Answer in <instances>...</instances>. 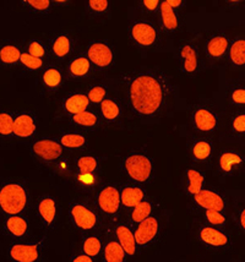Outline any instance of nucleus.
<instances>
[{
	"instance_id": "nucleus-13",
	"label": "nucleus",
	"mask_w": 245,
	"mask_h": 262,
	"mask_svg": "<svg viewBox=\"0 0 245 262\" xmlns=\"http://www.w3.org/2000/svg\"><path fill=\"white\" fill-rule=\"evenodd\" d=\"M30 154L37 163L43 165L57 164L63 158L64 148L58 140L41 137L32 141L30 146Z\"/></svg>"
},
{
	"instance_id": "nucleus-29",
	"label": "nucleus",
	"mask_w": 245,
	"mask_h": 262,
	"mask_svg": "<svg viewBox=\"0 0 245 262\" xmlns=\"http://www.w3.org/2000/svg\"><path fill=\"white\" fill-rule=\"evenodd\" d=\"M23 53V46L18 45L15 40H4V42H2L0 43V68H17Z\"/></svg>"
},
{
	"instance_id": "nucleus-24",
	"label": "nucleus",
	"mask_w": 245,
	"mask_h": 262,
	"mask_svg": "<svg viewBox=\"0 0 245 262\" xmlns=\"http://www.w3.org/2000/svg\"><path fill=\"white\" fill-rule=\"evenodd\" d=\"M124 107L120 97H110L107 98L99 104V117L102 119V124L107 125H114V124L120 123L124 118Z\"/></svg>"
},
{
	"instance_id": "nucleus-43",
	"label": "nucleus",
	"mask_w": 245,
	"mask_h": 262,
	"mask_svg": "<svg viewBox=\"0 0 245 262\" xmlns=\"http://www.w3.org/2000/svg\"><path fill=\"white\" fill-rule=\"evenodd\" d=\"M99 168V161L95 156H80L75 161L76 174H96Z\"/></svg>"
},
{
	"instance_id": "nucleus-36",
	"label": "nucleus",
	"mask_w": 245,
	"mask_h": 262,
	"mask_svg": "<svg viewBox=\"0 0 245 262\" xmlns=\"http://www.w3.org/2000/svg\"><path fill=\"white\" fill-rule=\"evenodd\" d=\"M59 143L64 149H83L87 147L88 141L85 134L80 131H65L58 139Z\"/></svg>"
},
{
	"instance_id": "nucleus-50",
	"label": "nucleus",
	"mask_w": 245,
	"mask_h": 262,
	"mask_svg": "<svg viewBox=\"0 0 245 262\" xmlns=\"http://www.w3.org/2000/svg\"><path fill=\"white\" fill-rule=\"evenodd\" d=\"M69 262H96V261L94 257H90L87 255L80 252V254H76L74 255V256H71Z\"/></svg>"
},
{
	"instance_id": "nucleus-51",
	"label": "nucleus",
	"mask_w": 245,
	"mask_h": 262,
	"mask_svg": "<svg viewBox=\"0 0 245 262\" xmlns=\"http://www.w3.org/2000/svg\"><path fill=\"white\" fill-rule=\"evenodd\" d=\"M54 4L55 5H68V4H70V2H66V0H65V2H59V0H55Z\"/></svg>"
},
{
	"instance_id": "nucleus-2",
	"label": "nucleus",
	"mask_w": 245,
	"mask_h": 262,
	"mask_svg": "<svg viewBox=\"0 0 245 262\" xmlns=\"http://www.w3.org/2000/svg\"><path fill=\"white\" fill-rule=\"evenodd\" d=\"M223 111L209 99H201L189 108V119L193 130L198 136L215 137L219 136L222 126Z\"/></svg>"
},
{
	"instance_id": "nucleus-31",
	"label": "nucleus",
	"mask_w": 245,
	"mask_h": 262,
	"mask_svg": "<svg viewBox=\"0 0 245 262\" xmlns=\"http://www.w3.org/2000/svg\"><path fill=\"white\" fill-rule=\"evenodd\" d=\"M227 63L232 69L243 70L245 69V37L237 36L231 39L227 52Z\"/></svg>"
},
{
	"instance_id": "nucleus-8",
	"label": "nucleus",
	"mask_w": 245,
	"mask_h": 262,
	"mask_svg": "<svg viewBox=\"0 0 245 262\" xmlns=\"http://www.w3.org/2000/svg\"><path fill=\"white\" fill-rule=\"evenodd\" d=\"M218 139L228 145H245V109L223 111Z\"/></svg>"
},
{
	"instance_id": "nucleus-27",
	"label": "nucleus",
	"mask_w": 245,
	"mask_h": 262,
	"mask_svg": "<svg viewBox=\"0 0 245 262\" xmlns=\"http://www.w3.org/2000/svg\"><path fill=\"white\" fill-rule=\"evenodd\" d=\"M225 102L228 109H245V79L228 81L225 86Z\"/></svg>"
},
{
	"instance_id": "nucleus-4",
	"label": "nucleus",
	"mask_w": 245,
	"mask_h": 262,
	"mask_svg": "<svg viewBox=\"0 0 245 262\" xmlns=\"http://www.w3.org/2000/svg\"><path fill=\"white\" fill-rule=\"evenodd\" d=\"M31 205L27 185L18 180H4L0 183V213L4 216L23 214Z\"/></svg>"
},
{
	"instance_id": "nucleus-42",
	"label": "nucleus",
	"mask_w": 245,
	"mask_h": 262,
	"mask_svg": "<svg viewBox=\"0 0 245 262\" xmlns=\"http://www.w3.org/2000/svg\"><path fill=\"white\" fill-rule=\"evenodd\" d=\"M152 212H153V205L147 199H145L144 201H141L140 204L135 206L130 211V223L135 224V226L141 223L142 221L147 220L148 217L152 216Z\"/></svg>"
},
{
	"instance_id": "nucleus-18",
	"label": "nucleus",
	"mask_w": 245,
	"mask_h": 262,
	"mask_svg": "<svg viewBox=\"0 0 245 262\" xmlns=\"http://www.w3.org/2000/svg\"><path fill=\"white\" fill-rule=\"evenodd\" d=\"M76 47V37L73 33L66 32H58L49 38L48 51L49 55L53 59L58 61L69 60L74 57Z\"/></svg>"
},
{
	"instance_id": "nucleus-44",
	"label": "nucleus",
	"mask_w": 245,
	"mask_h": 262,
	"mask_svg": "<svg viewBox=\"0 0 245 262\" xmlns=\"http://www.w3.org/2000/svg\"><path fill=\"white\" fill-rule=\"evenodd\" d=\"M204 213V223L209 226L217 227V228H227L228 216L226 212L215 211V210H206L203 211Z\"/></svg>"
},
{
	"instance_id": "nucleus-34",
	"label": "nucleus",
	"mask_w": 245,
	"mask_h": 262,
	"mask_svg": "<svg viewBox=\"0 0 245 262\" xmlns=\"http://www.w3.org/2000/svg\"><path fill=\"white\" fill-rule=\"evenodd\" d=\"M70 123L86 130H96L101 125H103L98 112L92 111V109H87V111L70 117Z\"/></svg>"
},
{
	"instance_id": "nucleus-46",
	"label": "nucleus",
	"mask_w": 245,
	"mask_h": 262,
	"mask_svg": "<svg viewBox=\"0 0 245 262\" xmlns=\"http://www.w3.org/2000/svg\"><path fill=\"white\" fill-rule=\"evenodd\" d=\"M25 52L29 53L30 55H32V57H36V58H42V59L49 58L48 45H46V43L41 39H37V38L30 39L29 42L26 43V47H25Z\"/></svg>"
},
{
	"instance_id": "nucleus-52",
	"label": "nucleus",
	"mask_w": 245,
	"mask_h": 262,
	"mask_svg": "<svg viewBox=\"0 0 245 262\" xmlns=\"http://www.w3.org/2000/svg\"><path fill=\"white\" fill-rule=\"evenodd\" d=\"M201 262H204V261H201Z\"/></svg>"
},
{
	"instance_id": "nucleus-30",
	"label": "nucleus",
	"mask_w": 245,
	"mask_h": 262,
	"mask_svg": "<svg viewBox=\"0 0 245 262\" xmlns=\"http://www.w3.org/2000/svg\"><path fill=\"white\" fill-rule=\"evenodd\" d=\"M114 235H116L117 242L123 246L128 257H134L139 248L136 245L134 229H132L131 224L126 222L117 223L114 227Z\"/></svg>"
},
{
	"instance_id": "nucleus-10",
	"label": "nucleus",
	"mask_w": 245,
	"mask_h": 262,
	"mask_svg": "<svg viewBox=\"0 0 245 262\" xmlns=\"http://www.w3.org/2000/svg\"><path fill=\"white\" fill-rule=\"evenodd\" d=\"M48 249L47 236H42L30 243H15L8 249L11 262H43Z\"/></svg>"
},
{
	"instance_id": "nucleus-1",
	"label": "nucleus",
	"mask_w": 245,
	"mask_h": 262,
	"mask_svg": "<svg viewBox=\"0 0 245 262\" xmlns=\"http://www.w3.org/2000/svg\"><path fill=\"white\" fill-rule=\"evenodd\" d=\"M120 99L130 115L142 121L162 118L179 96L176 83L160 68H141L119 76Z\"/></svg>"
},
{
	"instance_id": "nucleus-23",
	"label": "nucleus",
	"mask_w": 245,
	"mask_h": 262,
	"mask_svg": "<svg viewBox=\"0 0 245 262\" xmlns=\"http://www.w3.org/2000/svg\"><path fill=\"white\" fill-rule=\"evenodd\" d=\"M36 212L39 221L47 229H54L58 221V202L51 195H43L37 200Z\"/></svg>"
},
{
	"instance_id": "nucleus-49",
	"label": "nucleus",
	"mask_w": 245,
	"mask_h": 262,
	"mask_svg": "<svg viewBox=\"0 0 245 262\" xmlns=\"http://www.w3.org/2000/svg\"><path fill=\"white\" fill-rule=\"evenodd\" d=\"M75 182L83 189H91L96 184V174H76Z\"/></svg>"
},
{
	"instance_id": "nucleus-48",
	"label": "nucleus",
	"mask_w": 245,
	"mask_h": 262,
	"mask_svg": "<svg viewBox=\"0 0 245 262\" xmlns=\"http://www.w3.org/2000/svg\"><path fill=\"white\" fill-rule=\"evenodd\" d=\"M161 3L160 0H140L138 4L144 15H158Z\"/></svg>"
},
{
	"instance_id": "nucleus-19",
	"label": "nucleus",
	"mask_w": 245,
	"mask_h": 262,
	"mask_svg": "<svg viewBox=\"0 0 245 262\" xmlns=\"http://www.w3.org/2000/svg\"><path fill=\"white\" fill-rule=\"evenodd\" d=\"M182 10H176L168 4V0L161 3L160 11L157 15V24L161 31L166 36L179 32L183 29Z\"/></svg>"
},
{
	"instance_id": "nucleus-47",
	"label": "nucleus",
	"mask_w": 245,
	"mask_h": 262,
	"mask_svg": "<svg viewBox=\"0 0 245 262\" xmlns=\"http://www.w3.org/2000/svg\"><path fill=\"white\" fill-rule=\"evenodd\" d=\"M232 220L237 229L245 236V198L239 199L234 204Z\"/></svg>"
},
{
	"instance_id": "nucleus-22",
	"label": "nucleus",
	"mask_w": 245,
	"mask_h": 262,
	"mask_svg": "<svg viewBox=\"0 0 245 262\" xmlns=\"http://www.w3.org/2000/svg\"><path fill=\"white\" fill-rule=\"evenodd\" d=\"M161 232V224L157 217L151 216L141 223L136 224L134 235L138 248H148L156 242Z\"/></svg>"
},
{
	"instance_id": "nucleus-3",
	"label": "nucleus",
	"mask_w": 245,
	"mask_h": 262,
	"mask_svg": "<svg viewBox=\"0 0 245 262\" xmlns=\"http://www.w3.org/2000/svg\"><path fill=\"white\" fill-rule=\"evenodd\" d=\"M128 34L131 45L142 52H150L163 45L164 34L157 21L147 16L136 17L129 23Z\"/></svg>"
},
{
	"instance_id": "nucleus-6",
	"label": "nucleus",
	"mask_w": 245,
	"mask_h": 262,
	"mask_svg": "<svg viewBox=\"0 0 245 262\" xmlns=\"http://www.w3.org/2000/svg\"><path fill=\"white\" fill-rule=\"evenodd\" d=\"M122 171L131 182L150 183L154 177V162L150 156L140 151L130 152L120 162Z\"/></svg>"
},
{
	"instance_id": "nucleus-35",
	"label": "nucleus",
	"mask_w": 245,
	"mask_h": 262,
	"mask_svg": "<svg viewBox=\"0 0 245 262\" xmlns=\"http://www.w3.org/2000/svg\"><path fill=\"white\" fill-rule=\"evenodd\" d=\"M47 65H48L47 59L32 57V55H30L29 53L24 51L17 69L21 75L30 76V75H33V74H39L43 69L47 67Z\"/></svg>"
},
{
	"instance_id": "nucleus-41",
	"label": "nucleus",
	"mask_w": 245,
	"mask_h": 262,
	"mask_svg": "<svg viewBox=\"0 0 245 262\" xmlns=\"http://www.w3.org/2000/svg\"><path fill=\"white\" fill-rule=\"evenodd\" d=\"M86 96H87L88 101L91 104L99 105L102 102L110 97L109 86H108L105 82L94 83V85H91L87 89V91H86Z\"/></svg>"
},
{
	"instance_id": "nucleus-45",
	"label": "nucleus",
	"mask_w": 245,
	"mask_h": 262,
	"mask_svg": "<svg viewBox=\"0 0 245 262\" xmlns=\"http://www.w3.org/2000/svg\"><path fill=\"white\" fill-rule=\"evenodd\" d=\"M14 113L0 109V137L8 139L14 136Z\"/></svg>"
},
{
	"instance_id": "nucleus-20",
	"label": "nucleus",
	"mask_w": 245,
	"mask_h": 262,
	"mask_svg": "<svg viewBox=\"0 0 245 262\" xmlns=\"http://www.w3.org/2000/svg\"><path fill=\"white\" fill-rule=\"evenodd\" d=\"M65 73L57 64H49L38 74V86L42 93L53 95L64 86Z\"/></svg>"
},
{
	"instance_id": "nucleus-39",
	"label": "nucleus",
	"mask_w": 245,
	"mask_h": 262,
	"mask_svg": "<svg viewBox=\"0 0 245 262\" xmlns=\"http://www.w3.org/2000/svg\"><path fill=\"white\" fill-rule=\"evenodd\" d=\"M85 10L90 18L104 20L110 16V3L108 0H88Z\"/></svg>"
},
{
	"instance_id": "nucleus-15",
	"label": "nucleus",
	"mask_w": 245,
	"mask_h": 262,
	"mask_svg": "<svg viewBox=\"0 0 245 262\" xmlns=\"http://www.w3.org/2000/svg\"><path fill=\"white\" fill-rule=\"evenodd\" d=\"M188 155L196 165H212L216 156L215 139L205 136H193L188 142Z\"/></svg>"
},
{
	"instance_id": "nucleus-16",
	"label": "nucleus",
	"mask_w": 245,
	"mask_h": 262,
	"mask_svg": "<svg viewBox=\"0 0 245 262\" xmlns=\"http://www.w3.org/2000/svg\"><path fill=\"white\" fill-rule=\"evenodd\" d=\"M231 45V36L226 31L219 30L211 33L204 45V59L206 65L217 64L226 59Z\"/></svg>"
},
{
	"instance_id": "nucleus-28",
	"label": "nucleus",
	"mask_w": 245,
	"mask_h": 262,
	"mask_svg": "<svg viewBox=\"0 0 245 262\" xmlns=\"http://www.w3.org/2000/svg\"><path fill=\"white\" fill-rule=\"evenodd\" d=\"M60 107L65 114L73 117V115L87 111L91 107V103L86 96V92L73 91L64 96Z\"/></svg>"
},
{
	"instance_id": "nucleus-33",
	"label": "nucleus",
	"mask_w": 245,
	"mask_h": 262,
	"mask_svg": "<svg viewBox=\"0 0 245 262\" xmlns=\"http://www.w3.org/2000/svg\"><path fill=\"white\" fill-rule=\"evenodd\" d=\"M146 199V191L139 185H126L120 189V200L123 207L132 210L141 201Z\"/></svg>"
},
{
	"instance_id": "nucleus-26",
	"label": "nucleus",
	"mask_w": 245,
	"mask_h": 262,
	"mask_svg": "<svg viewBox=\"0 0 245 262\" xmlns=\"http://www.w3.org/2000/svg\"><path fill=\"white\" fill-rule=\"evenodd\" d=\"M3 232L11 239H25L30 235L31 223L29 218L17 214V216H5L3 220Z\"/></svg>"
},
{
	"instance_id": "nucleus-38",
	"label": "nucleus",
	"mask_w": 245,
	"mask_h": 262,
	"mask_svg": "<svg viewBox=\"0 0 245 262\" xmlns=\"http://www.w3.org/2000/svg\"><path fill=\"white\" fill-rule=\"evenodd\" d=\"M103 262H128V255L116 239L108 240L103 245Z\"/></svg>"
},
{
	"instance_id": "nucleus-32",
	"label": "nucleus",
	"mask_w": 245,
	"mask_h": 262,
	"mask_svg": "<svg viewBox=\"0 0 245 262\" xmlns=\"http://www.w3.org/2000/svg\"><path fill=\"white\" fill-rule=\"evenodd\" d=\"M205 182H206V176L203 170L196 168H188L184 171V178H183V190L187 195L194 196L204 189Z\"/></svg>"
},
{
	"instance_id": "nucleus-40",
	"label": "nucleus",
	"mask_w": 245,
	"mask_h": 262,
	"mask_svg": "<svg viewBox=\"0 0 245 262\" xmlns=\"http://www.w3.org/2000/svg\"><path fill=\"white\" fill-rule=\"evenodd\" d=\"M103 250V242L98 235L90 234L86 235L81 242V252L90 257H98Z\"/></svg>"
},
{
	"instance_id": "nucleus-37",
	"label": "nucleus",
	"mask_w": 245,
	"mask_h": 262,
	"mask_svg": "<svg viewBox=\"0 0 245 262\" xmlns=\"http://www.w3.org/2000/svg\"><path fill=\"white\" fill-rule=\"evenodd\" d=\"M21 5L30 15L38 17L48 16L55 6L52 0H23Z\"/></svg>"
},
{
	"instance_id": "nucleus-14",
	"label": "nucleus",
	"mask_w": 245,
	"mask_h": 262,
	"mask_svg": "<svg viewBox=\"0 0 245 262\" xmlns=\"http://www.w3.org/2000/svg\"><path fill=\"white\" fill-rule=\"evenodd\" d=\"M96 208L105 217L114 218L119 214L122 207L120 188L116 184H107L101 186L95 198Z\"/></svg>"
},
{
	"instance_id": "nucleus-12",
	"label": "nucleus",
	"mask_w": 245,
	"mask_h": 262,
	"mask_svg": "<svg viewBox=\"0 0 245 262\" xmlns=\"http://www.w3.org/2000/svg\"><path fill=\"white\" fill-rule=\"evenodd\" d=\"M85 54L87 55L96 73L110 70L117 64L116 48L108 40H92L87 45Z\"/></svg>"
},
{
	"instance_id": "nucleus-25",
	"label": "nucleus",
	"mask_w": 245,
	"mask_h": 262,
	"mask_svg": "<svg viewBox=\"0 0 245 262\" xmlns=\"http://www.w3.org/2000/svg\"><path fill=\"white\" fill-rule=\"evenodd\" d=\"M37 115L31 111L20 112L14 119V136L17 139H30L37 134Z\"/></svg>"
},
{
	"instance_id": "nucleus-21",
	"label": "nucleus",
	"mask_w": 245,
	"mask_h": 262,
	"mask_svg": "<svg viewBox=\"0 0 245 262\" xmlns=\"http://www.w3.org/2000/svg\"><path fill=\"white\" fill-rule=\"evenodd\" d=\"M96 73L95 68L92 67L91 61L88 60L85 53L74 55L68 60L65 68V77L69 81H81L90 79Z\"/></svg>"
},
{
	"instance_id": "nucleus-5",
	"label": "nucleus",
	"mask_w": 245,
	"mask_h": 262,
	"mask_svg": "<svg viewBox=\"0 0 245 262\" xmlns=\"http://www.w3.org/2000/svg\"><path fill=\"white\" fill-rule=\"evenodd\" d=\"M215 173L219 179H231L245 174V149L238 145H228L216 152Z\"/></svg>"
},
{
	"instance_id": "nucleus-9",
	"label": "nucleus",
	"mask_w": 245,
	"mask_h": 262,
	"mask_svg": "<svg viewBox=\"0 0 245 262\" xmlns=\"http://www.w3.org/2000/svg\"><path fill=\"white\" fill-rule=\"evenodd\" d=\"M196 238L205 249L216 254L231 251L234 245L233 236L227 228H217L206 223H201L198 226Z\"/></svg>"
},
{
	"instance_id": "nucleus-17",
	"label": "nucleus",
	"mask_w": 245,
	"mask_h": 262,
	"mask_svg": "<svg viewBox=\"0 0 245 262\" xmlns=\"http://www.w3.org/2000/svg\"><path fill=\"white\" fill-rule=\"evenodd\" d=\"M229 202L231 200L228 196L217 189L204 188L196 195L191 196V205L197 211L215 210L227 212Z\"/></svg>"
},
{
	"instance_id": "nucleus-11",
	"label": "nucleus",
	"mask_w": 245,
	"mask_h": 262,
	"mask_svg": "<svg viewBox=\"0 0 245 262\" xmlns=\"http://www.w3.org/2000/svg\"><path fill=\"white\" fill-rule=\"evenodd\" d=\"M70 223L79 232L90 233L94 232L99 227L98 211L94 206L81 201H74L69 205Z\"/></svg>"
},
{
	"instance_id": "nucleus-7",
	"label": "nucleus",
	"mask_w": 245,
	"mask_h": 262,
	"mask_svg": "<svg viewBox=\"0 0 245 262\" xmlns=\"http://www.w3.org/2000/svg\"><path fill=\"white\" fill-rule=\"evenodd\" d=\"M175 60L178 71L185 77H196L206 67L205 59L201 57L200 47L195 39L185 40L176 47Z\"/></svg>"
}]
</instances>
